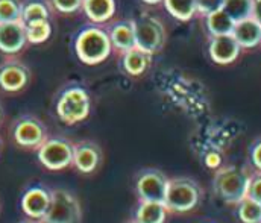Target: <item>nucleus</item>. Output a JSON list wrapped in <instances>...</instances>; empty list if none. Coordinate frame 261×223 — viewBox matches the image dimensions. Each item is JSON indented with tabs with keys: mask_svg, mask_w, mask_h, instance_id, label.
Listing matches in <instances>:
<instances>
[{
	"mask_svg": "<svg viewBox=\"0 0 261 223\" xmlns=\"http://www.w3.org/2000/svg\"><path fill=\"white\" fill-rule=\"evenodd\" d=\"M73 52L85 66H97L107 61L113 53V47L105 26L88 23L77 29L73 35Z\"/></svg>",
	"mask_w": 261,
	"mask_h": 223,
	"instance_id": "f257e3e1",
	"label": "nucleus"
},
{
	"mask_svg": "<svg viewBox=\"0 0 261 223\" xmlns=\"http://www.w3.org/2000/svg\"><path fill=\"white\" fill-rule=\"evenodd\" d=\"M55 114L68 126L84 122L91 111V94L82 82L70 80L64 83L55 97Z\"/></svg>",
	"mask_w": 261,
	"mask_h": 223,
	"instance_id": "f03ea898",
	"label": "nucleus"
},
{
	"mask_svg": "<svg viewBox=\"0 0 261 223\" xmlns=\"http://www.w3.org/2000/svg\"><path fill=\"white\" fill-rule=\"evenodd\" d=\"M252 170L249 167L223 165L219 167L213 178V190L216 196L228 205H237L248 194Z\"/></svg>",
	"mask_w": 261,
	"mask_h": 223,
	"instance_id": "7ed1b4c3",
	"label": "nucleus"
},
{
	"mask_svg": "<svg viewBox=\"0 0 261 223\" xmlns=\"http://www.w3.org/2000/svg\"><path fill=\"white\" fill-rule=\"evenodd\" d=\"M202 198V188L199 182L189 176L169 178L164 205L169 213L184 214L193 211Z\"/></svg>",
	"mask_w": 261,
	"mask_h": 223,
	"instance_id": "20e7f679",
	"label": "nucleus"
},
{
	"mask_svg": "<svg viewBox=\"0 0 261 223\" xmlns=\"http://www.w3.org/2000/svg\"><path fill=\"white\" fill-rule=\"evenodd\" d=\"M135 44L149 55H158L167 44V29L164 21L149 12H143L134 20Z\"/></svg>",
	"mask_w": 261,
	"mask_h": 223,
	"instance_id": "39448f33",
	"label": "nucleus"
},
{
	"mask_svg": "<svg viewBox=\"0 0 261 223\" xmlns=\"http://www.w3.org/2000/svg\"><path fill=\"white\" fill-rule=\"evenodd\" d=\"M11 138L18 148L37 150L49 138V129L37 116L23 114L12 122Z\"/></svg>",
	"mask_w": 261,
	"mask_h": 223,
	"instance_id": "423d86ee",
	"label": "nucleus"
},
{
	"mask_svg": "<svg viewBox=\"0 0 261 223\" xmlns=\"http://www.w3.org/2000/svg\"><path fill=\"white\" fill-rule=\"evenodd\" d=\"M82 210L79 201L64 188L50 190V204L41 223H81Z\"/></svg>",
	"mask_w": 261,
	"mask_h": 223,
	"instance_id": "0eeeda50",
	"label": "nucleus"
},
{
	"mask_svg": "<svg viewBox=\"0 0 261 223\" xmlns=\"http://www.w3.org/2000/svg\"><path fill=\"white\" fill-rule=\"evenodd\" d=\"M41 165L50 172H61L73 165V142L64 137H50L37 149Z\"/></svg>",
	"mask_w": 261,
	"mask_h": 223,
	"instance_id": "6e6552de",
	"label": "nucleus"
},
{
	"mask_svg": "<svg viewBox=\"0 0 261 223\" xmlns=\"http://www.w3.org/2000/svg\"><path fill=\"white\" fill-rule=\"evenodd\" d=\"M169 178L160 169H143L135 178V191L141 202L164 204Z\"/></svg>",
	"mask_w": 261,
	"mask_h": 223,
	"instance_id": "1a4fd4ad",
	"label": "nucleus"
},
{
	"mask_svg": "<svg viewBox=\"0 0 261 223\" xmlns=\"http://www.w3.org/2000/svg\"><path fill=\"white\" fill-rule=\"evenodd\" d=\"M32 80L31 69L15 57H8L0 63V91L15 94L28 88Z\"/></svg>",
	"mask_w": 261,
	"mask_h": 223,
	"instance_id": "9d476101",
	"label": "nucleus"
},
{
	"mask_svg": "<svg viewBox=\"0 0 261 223\" xmlns=\"http://www.w3.org/2000/svg\"><path fill=\"white\" fill-rule=\"evenodd\" d=\"M206 52L214 64L229 66L240 58L243 49L239 46V43L232 35H219V37H208Z\"/></svg>",
	"mask_w": 261,
	"mask_h": 223,
	"instance_id": "9b49d317",
	"label": "nucleus"
},
{
	"mask_svg": "<svg viewBox=\"0 0 261 223\" xmlns=\"http://www.w3.org/2000/svg\"><path fill=\"white\" fill-rule=\"evenodd\" d=\"M103 153L100 146L93 140H81L73 143V165L77 172L88 175L94 173L100 162Z\"/></svg>",
	"mask_w": 261,
	"mask_h": 223,
	"instance_id": "f8f14e48",
	"label": "nucleus"
},
{
	"mask_svg": "<svg viewBox=\"0 0 261 223\" xmlns=\"http://www.w3.org/2000/svg\"><path fill=\"white\" fill-rule=\"evenodd\" d=\"M28 46L24 24L21 21L0 23V53L17 57Z\"/></svg>",
	"mask_w": 261,
	"mask_h": 223,
	"instance_id": "ddd939ff",
	"label": "nucleus"
},
{
	"mask_svg": "<svg viewBox=\"0 0 261 223\" xmlns=\"http://www.w3.org/2000/svg\"><path fill=\"white\" fill-rule=\"evenodd\" d=\"M103 26H105L107 34L110 37L113 52H117L120 55V53H125L130 49L137 47L132 20L122 18V20H116V21H108Z\"/></svg>",
	"mask_w": 261,
	"mask_h": 223,
	"instance_id": "4468645a",
	"label": "nucleus"
},
{
	"mask_svg": "<svg viewBox=\"0 0 261 223\" xmlns=\"http://www.w3.org/2000/svg\"><path fill=\"white\" fill-rule=\"evenodd\" d=\"M50 204V190L43 185H34L28 188L21 196V210L29 219L40 220Z\"/></svg>",
	"mask_w": 261,
	"mask_h": 223,
	"instance_id": "2eb2a0df",
	"label": "nucleus"
},
{
	"mask_svg": "<svg viewBox=\"0 0 261 223\" xmlns=\"http://www.w3.org/2000/svg\"><path fill=\"white\" fill-rule=\"evenodd\" d=\"M152 64V55L144 50L134 47L125 53L119 55V69L120 72L129 77H140L149 70Z\"/></svg>",
	"mask_w": 261,
	"mask_h": 223,
	"instance_id": "dca6fc26",
	"label": "nucleus"
},
{
	"mask_svg": "<svg viewBox=\"0 0 261 223\" xmlns=\"http://www.w3.org/2000/svg\"><path fill=\"white\" fill-rule=\"evenodd\" d=\"M231 35L243 50H251L261 46V24L252 17L236 21Z\"/></svg>",
	"mask_w": 261,
	"mask_h": 223,
	"instance_id": "f3484780",
	"label": "nucleus"
},
{
	"mask_svg": "<svg viewBox=\"0 0 261 223\" xmlns=\"http://www.w3.org/2000/svg\"><path fill=\"white\" fill-rule=\"evenodd\" d=\"M82 12L94 24H107L117 12V0H84Z\"/></svg>",
	"mask_w": 261,
	"mask_h": 223,
	"instance_id": "a211bd4d",
	"label": "nucleus"
},
{
	"mask_svg": "<svg viewBox=\"0 0 261 223\" xmlns=\"http://www.w3.org/2000/svg\"><path fill=\"white\" fill-rule=\"evenodd\" d=\"M203 20V27L208 37H219V35H231L236 21L223 11H214L208 15L200 17Z\"/></svg>",
	"mask_w": 261,
	"mask_h": 223,
	"instance_id": "6ab92c4d",
	"label": "nucleus"
},
{
	"mask_svg": "<svg viewBox=\"0 0 261 223\" xmlns=\"http://www.w3.org/2000/svg\"><path fill=\"white\" fill-rule=\"evenodd\" d=\"M52 12L54 11L47 0H23L20 21L26 24L37 20H50Z\"/></svg>",
	"mask_w": 261,
	"mask_h": 223,
	"instance_id": "aec40b11",
	"label": "nucleus"
},
{
	"mask_svg": "<svg viewBox=\"0 0 261 223\" xmlns=\"http://www.w3.org/2000/svg\"><path fill=\"white\" fill-rule=\"evenodd\" d=\"M167 208L160 202H141L135 211V220L138 223H164L167 219Z\"/></svg>",
	"mask_w": 261,
	"mask_h": 223,
	"instance_id": "412c9836",
	"label": "nucleus"
},
{
	"mask_svg": "<svg viewBox=\"0 0 261 223\" xmlns=\"http://www.w3.org/2000/svg\"><path fill=\"white\" fill-rule=\"evenodd\" d=\"M166 11L178 21H190L197 17L196 0H163Z\"/></svg>",
	"mask_w": 261,
	"mask_h": 223,
	"instance_id": "4be33fe9",
	"label": "nucleus"
},
{
	"mask_svg": "<svg viewBox=\"0 0 261 223\" xmlns=\"http://www.w3.org/2000/svg\"><path fill=\"white\" fill-rule=\"evenodd\" d=\"M28 44H43L52 35V23L50 20H37L24 24Z\"/></svg>",
	"mask_w": 261,
	"mask_h": 223,
	"instance_id": "5701e85b",
	"label": "nucleus"
},
{
	"mask_svg": "<svg viewBox=\"0 0 261 223\" xmlns=\"http://www.w3.org/2000/svg\"><path fill=\"white\" fill-rule=\"evenodd\" d=\"M236 213L242 223H261V204L249 198L236 205Z\"/></svg>",
	"mask_w": 261,
	"mask_h": 223,
	"instance_id": "b1692460",
	"label": "nucleus"
},
{
	"mask_svg": "<svg viewBox=\"0 0 261 223\" xmlns=\"http://www.w3.org/2000/svg\"><path fill=\"white\" fill-rule=\"evenodd\" d=\"M252 3L254 0H225L222 9L234 21H240L248 17H252Z\"/></svg>",
	"mask_w": 261,
	"mask_h": 223,
	"instance_id": "393cba45",
	"label": "nucleus"
},
{
	"mask_svg": "<svg viewBox=\"0 0 261 223\" xmlns=\"http://www.w3.org/2000/svg\"><path fill=\"white\" fill-rule=\"evenodd\" d=\"M21 0H0V23L20 21Z\"/></svg>",
	"mask_w": 261,
	"mask_h": 223,
	"instance_id": "a878e982",
	"label": "nucleus"
},
{
	"mask_svg": "<svg viewBox=\"0 0 261 223\" xmlns=\"http://www.w3.org/2000/svg\"><path fill=\"white\" fill-rule=\"evenodd\" d=\"M52 11L61 15H73L82 11L84 0H47Z\"/></svg>",
	"mask_w": 261,
	"mask_h": 223,
	"instance_id": "bb28decb",
	"label": "nucleus"
},
{
	"mask_svg": "<svg viewBox=\"0 0 261 223\" xmlns=\"http://www.w3.org/2000/svg\"><path fill=\"white\" fill-rule=\"evenodd\" d=\"M249 169L254 172H261V135H258L248 148Z\"/></svg>",
	"mask_w": 261,
	"mask_h": 223,
	"instance_id": "cd10ccee",
	"label": "nucleus"
},
{
	"mask_svg": "<svg viewBox=\"0 0 261 223\" xmlns=\"http://www.w3.org/2000/svg\"><path fill=\"white\" fill-rule=\"evenodd\" d=\"M246 198H249V199L261 204V172H254L252 170Z\"/></svg>",
	"mask_w": 261,
	"mask_h": 223,
	"instance_id": "c85d7f7f",
	"label": "nucleus"
},
{
	"mask_svg": "<svg viewBox=\"0 0 261 223\" xmlns=\"http://www.w3.org/2000/svg\"><path fill=\"white\" fill-rule=\"evenodd\" d=\"M225 0H196L197 5V17L208 15L214 11H219L223 8Z\"/></svg>",
	"mask_w": 261,
	"mask_h": 223,
	"instance_id": "c756f323",
	"label": "nucleus"
},
{
	"mask_svg": "<svg viewBox=\"0 0 261 223\" xmlns=\"http://www.w3.org/2000/svg\"><path fill=\"white\" fill-rule=\"evenodd\" d=\"M252 18L261 24V0H254L252 3Z\"/></svg>",
	"mask_w": 261,
	"mask_h": 223,
	"instance_id": "7c9ffc66",
	"label": "nucleus"
},
{
	"mask_svg": "<svg viewBox=\"0 0 261 223\" xmlns=\"http://www.w3.org/2000/svg\"><path fill=\"white\" fill-rule=\"evenodd\" d=\"M141 2L146 3V5H150V6H156V5L163 3V0H141Z\"/></svg>",
	"mask_w": 261,
	"mask_h": 223,
	"instance_id": "2f4dec72",
	"label": "nucleus"
},
{
	"mask_svg": "<svg viewBox=\"0 0 261 223\" xmlns=\"http://www.w3.org/2000/svg\"><path fill=\"white\" fill-rule=\"evenodd\" d=\"M20 223H41L40 220H35V219H29L28 217V220H23V222H20Z\"/></svg>",
	"mask_w": 261,
	"mask_h": 223,
	"instance_id": "473e14b6",
	"label": "nucleus"
},
{
	"mask_svg": "<svg viewBox=\"0 0 261 223\" xmlns=\"http://www.w3.org/2000/svg\"><path fill=\"white\" fill-rule=\"evenodd\" d=\"M2 119H3V108H2V105H0V122H2Z\"/></svg>",
	"mask_w": 261,
	"mask_h": 223,
	"instance_id": "72a5a7b5",
	"label": "nucleus"
},
{
	"mask_svg": "<svg viewBox=\"0 0 261 223\" xmlns=\"http://www.w3.org/2000/svg\"><path fill=\"white\" fill-rule=\"evenodd\" d=\"M2 146H3V142H2V137H0V150H2Z\"/></svg>",
	"mask_w": 261,
	"mask_h": 223,
	"instance_id": "f704fd0d",
	"label": "nucleus"
},
{
	"mask_svg": "<svg viewBox=\"0 0 261 223\" xmlns=\"http://www.w3.org/2000/svg\"><path fill=\"white\" fill-rule=\"evenodd\" d=\"M129 223H138V222H137V220H135V219H134V220H130Z\"/></svg>",
	"mask_w": 261,
	"mask_h": 223,
	"instance_id": "c9c22d12",
	"label": "nucleus"
}]
</instances>
